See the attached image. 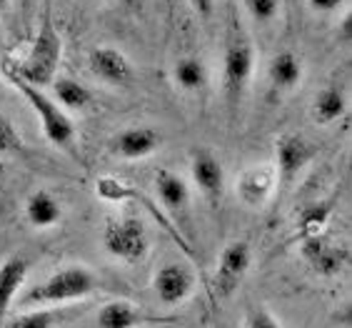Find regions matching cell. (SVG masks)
<instances>
[{"label": "cell", "instance_id": "cell-1", "mask_svg": "<svg viewBox=\"0 0 352 328\" xmlns=\"http://www.w3.org/2000/svg\"><path fill=\"white\" fill-rule=\"evenodd\" d=\"M252 73H255V43L245 30L240 15L232 13L223 50V98L228 110L235 113L237 105L243 103Z\"/></svg>", "mask_w": 352, "mask_h": 328}, {"label": "cell", "instance_id": "cell-2", "mask_svg": "<svg viewBox=\"0 0 352 328\" xmlns=\"http://www.w3.org/2000/svg\"><path fill=\"white\" fill-rule=\"evenodd\" d=\"M95 291H98V276L88 266L73 263V266H63L45 280L28 288L18 298V308L28 311V308H50L60 303L82 301Z\"/></svg>", "mask_w": 352, "mask_h": 328}, {"label": "cell", "instance_id": "cell-3", "mask_svg": "<svg viewBox=\"0 0 352 328\" xmlns=\"http://www.w3.org/2000/svg\"><path fill=\"white\" fill-rule=\"evenodd\" d=\"M3 73H6L8 83H10V85L25 98L28 105L35 110V116L41 121L43 136L53 145H58L60 151L78 158V133H75L73 118H70L53 98L47 96V93H43V88H35V85L25 83L21 76H15L10 68H3Z\"/></svg>", "mask_w": 352, "mask_h": 328}, {"label": "cell", "instance_id": "cell-4", "mask_svg": "<svg viewBox=\"0 0 352 328\" xmlns=\"http://www.w3.org/2000/svg\"><path fill=\"white\" fill-rule=\"evenodd\" d=\"M60 58L63 41L58 30H55L53 21H50V15H45L41 23V30L35 35L33 48L25 55V61L18 68H13V73L21 76L25 83H30V85H35V88H43V85H50L58 78Z\"/></svg>", "mask_w": 352, "mask_h": 328}, {"label": "cell", "instance_id": "cell-5", "mask_svg": "<svg viewBox=\"0 0 352 328\" xmlns=\"http://www.w3.org/2000/svg\"><path fill=\"white\" fill-rule=\"evenodd\" d=\"M102 248L116 260L135 266L150 253L148 228L135 216H116L105 221L102 228Z\"/></svg>", "mask_w": 352, "mask_h": 328}, {"label": "cell", "instance_id": "cell-6", "mask_svg": "<svg viewBox=\"0 0 352 328\" xmlns=\"http://www.w3.org/2000/svg\"><path fill=\"white\" fill-rule=\"evenodd\" d=\"M252 266V251L248 240H232L223 248L220 258H217L215 266V278H212V286H215L217 298H230L235 294V288L240 286V280L248 276Z\"/></svg>", "mask_w": 352, "mask_h": 328}, {"label": "cell", "instance_id": "cell-7", "mask_svg": "<svg viewBox=\"0 0 352 328\" xmlns=\"http://www.w3.org/2000/svg\"><path fill=\"white\" fill-rule=\"evenodd\" d=\"M318 148L300 133H285L275 143V173H278V185L292 183L302 173L307 163L315 158Z\"/></svg>", "mask_w": 352, "mask_h": 328}, {"label": "cell", "instance_id": "cell-8", "mask_svg": "<svg viewBox=\"0 0 352 328\" xmlns=\"http://www.w3.org/2000/svg\"><path fill=\"white\" fill-rule=\"evenodd\" d=\"M197 288V278L192 268L185 263H165L153 276V291L163 306H180L192 298Z\"/></svg>", "mask_w": 352, "mask_h": 328}, {"label": "cell", "instance_id": "cell-9", "mask_svg": "<svg viewBox=\"0 0 352 328\" xmlns=\"http://www.w3.org/2000/svg\"><path fill=\"white\" fill-rule=\"evenodd\" d=\"M98 328H145V326H170L177 323L173 316H153L145 314L138 303L128 301V298H116L100 306L98 316H95Z\"/></svg>", "mask_w": 352, "mask_h": 328}, {"label": "cell", "instance_id": "cell-10", "mask_svg": "<svg viewBox=\"0 0 352 328\" xmlns=\"http://www.w3.org/2000/svg\"><path fill=\"white\" fill-rule=\"evenodd\" d=\"M190 173H192V183L200 191V196L212 208H217L225 196V171L215 153L208 148H195L190 153Z\"/></svg>", "mask_w": 352, "mask_h": 328}, {"label": "cell", "instance_id": "cell-11", "mask_svg": "<svg viewBox=\"0 0 352 328\" xmlns=\"http://www.w3.org/2000/svg\"><path fill=\"white\" fill-rule=\"evenodd\" d=\"M275 188H278V173L272 163L248 165L235 181L237 198L248 208H265L275 196Z\"/></svg>", "mask_w": 352, "mask_h": 328}, {"label": "cell", "instance_id": "cell-12", "mask_svg": "<svg viewBox=\"0 0 352 328\" xmlns=\"http://www.w3.org/2000/svg\"><path fill=\"white\" fill-rule=\"evenodd\" d=\"M90 70H93L95 78H100L102 83L108 85H116V88H125L135 81V65L128 55L122 53L116 45H95L90 50Z\"/></svg>", "mask_w": 352, "mask_h": 328}, {"label": "cell", "instance_id": "cell-13", "mask_svg": "<svg viewBox=\"0 0 352 328\" xmlns=\"http://www.w3.org/2000/svg\"><path fill=\"white\" fill-rule=\"evenodd\" d=\"M153 188L165 211L170 213V218L188 226L190 218V188L185 183V178L175 171H157L153 178Z\"/></svg>", "mask_w": 352, "mask_h": 328}, {"label": "cell", "instance_id": "cell-14", "mask_svg": "<svg viewBox=\"0 0 352 328\" xmlns=\"http://www.w3.org/2000/svg\"><path fill=\"white\" fill-rule=\"evenodd\" d=\"M163 145V136L157 128L150 125H133V128L120 130L113 141H110V151L122 161H142V158L153 156Z\"/></svg>", "mask_w": 352, "mask_h": 328}, {"label": "cell", "instance_id": "cell-15", "mask_svg": "<svg viewBox=\"0 0 352 328\" xmlns=\"http://www.w3.org/2000/svg\"><path fill=\"white\" fill-rule=\"evenodd\" d=\"M30 274V263L21 256H13L0 263V328H6V321L10 318V308H13L18 291L25 283Z\"/></svg>", "mask_w": 352, "mask_h": 328}, {"label": "cell", "instance_id": "cell-16", "mask_svg": "<svg viewBox=\"0 0 352 328\" xmlns=\"http://www.w3.org/2000/svg\"><path fill=\"white\" fill-rule=\"evenodd\" d=\"M302 251H305L307 260H310L315 271L322 276H335L340 274L347 263V251L345 248H338L327 243L325 236H318V238H305L302 240Z\"/></svg>", "mask_w": 352, "mask_h": 328}, {"label": "cell", "instance_id": "cell-17", "mask_svg": "<svg viewBox=\"0 0 352 328\" xmlns=\"http://www.w3.org/2000/svg\"><path fill=\"white\" fill-rule=\"evenodd\" d=\"M25 218L35 231H47L63 221V205L47 191H35L25 201Z\"/></svg>", "mask_w": 352, "mask_h": 328}, {"label": "cell", "instance_id": "cell-18", "mask_svg": "<svg viewBox=\"0 0 352 328\" xmlns=\"http://www.w3.org/2000/svg\"><path fill=\"white\" fill-rule=\"evenodd\" d=\"M267 78L278 93H292L302 83V63L292 50H280L270 61Z\"/></svg>", "mask_w": 352, "mask_h": 328}, {"label": "cell", "instance_id": "cell-19", "mask_svg": "<svg viewBox=\"0 0 352 328\" xmlns=\"http://www.w3.org/2000/svg\"><path fill=\"white\" fill-rule=\"evenodd\" d=\"M347 113V96L340 85H325L318 90V96L312 101V118L318 125L338 123L340 118Z\"/></svg>", "mask_w": 352, "mask_h": 328}, {"label": "cell", "instance_id": "cell-20", "mask_svg": "<svg viewBox=\"0 0 352 328\" xmlns=\"http://www.w3.org/2000/svg\"><path fill=\"white\" fill-rule=\"evenodd\" d=\"M53 88V101L60 105L65 113H78V110H85L93 103V93H90L88 85H82L80 81L75 78H55L50 83Z\"/></svg>", "mask_w": 352, "mask_h": 328}, {"label": "cell", "instance_id": "cell-21", "mask_svg": "<svg viewBox=\"0 0 352 328\" xmlns=\"http://www.w3.org/2000/svg\"><path fill=\"white\" fill-rule=\"evenodd\" d=\"M173 81L183 93H200L208 85V68L195 55H183L173 65Z\"/></svg>", "mask_w": 352, "mask_h": 328}, {"label": "cell", "instance_id": "cell-22", "mask_svg": "<svg viewBox=\"0 0 352 328\" xmlns=\"http://www.w3.org/2000/svg\"><path fill=\"white\" fill-rule=\"evenodd\" d=\"M55 323H58L55 308H28L8 318L6 328H55Z\"/></svg>", "mask_w": 352, "mask_h": 328}, {"label": "cell", "instance_id": "cell-23", "mask_svg": "<svg viewBox=\"0 0 352 328\" xmlns=\"http://www.w3.org/2000/svg\"><path fill=\"white\" fill-rule=\"evenodd\" d=\"M23 151H25V145H23L18 128L10 118L0 113V156H21Z\"/></svg>", "mask_w": 352, "mask_h": 328}, {"label": "cell", "instance_id": "cell-24", "mask_svg": "<svg viewBox=\"0 0 352 328\" xmlns=\"http://www.w3.org/2000/svg\"><path fill=\"white\" fill-rule=\"evenodd\" d=\"M248 13L252 21L258 23H270L278 18L280 13V0H243Z\"/></svg>", "mask_w": 352, "mask_h": 328}, {"label": "cell", "instance_id": "cell-25", "mask_svg": "<svg viewBox=\"0 0 352 328\" xmlns=\"http://www.w3.org/2000/svg\"><path fill=\"white\" fill-rule=\"evenodd\" d=\"M245 328H283L278 318L267 311V308H252L248 318H245Z\"/></svg>", "mask_w": 352, "mask_h": 328}, {"label": "cell", "instance_id": "cell-26", "mask_svg": "<svg viewBox=\"0 0 352 328\" xmlns=\"http://www.w3.org/2000/svg\"><path fill=\"white\" fill-rule=\"evenodd\" d=\"M315 13H335L338 8L345 6V0H307Z\"/></svg>", "mask_w": 352, "mask_h": 328}, {"label": "cell", "instance_id": "cell-27", "mask_svg": "<svg viewBox=\"0 0 352 328\" xmlns=\"http://www.w3.org/2000/svg\"><path fill=\"white\" fill-rule=\"evenodd\" d=\"M192 8H195V13L200 15V21H210L212 18V10H215V0H190Z\"/></svg>", "mask_w": 352, "mask_h": 328}, {"label": "cell", "instance_id": "cell-28", "mask_svg": "<svg viewBox=\"0 0 352 328\" xmlns=\"http://www.w3.org/2000/svg\"><path fill=\"white\" fill-rule=\"evenodd\" d=\"M352 28V15H350V10H347L345 15H342V23H340V33H342V38H345V41H350V30Z\"/></svg>", "mask_w": 352, "mask_h": 328}, {"label": "cell", "instance_id": "cell-29", "mask_svg": "<svg viewBox=\"0 0 352 328\" xmlns=\"http://www.w3.org/2000/svg\"><path fill=\"white\" fill-rule=\"evenodd\" d=\"M8 8V0H0V10H6Z\"/></svg>", "mask_w": 352, "mask_h": 328}, {"label": "cell", "instance_id": "cell-30", "mask_svg": "<svg viewBox=\"0 0 352 328\" xmlns=\"http://www.w3.org/2000/svg\"><path fill=\"white\" fill-rule=\"evenodd\" d=\"M168 3H170V6H173V3H175V0H168Z\"/></svg>", "mask_w": 352, "mask_h": 328}, {"label": "cell", "instance_id": "cell-31", "mask_svg": "<svg viewBox=\"0 0 352 328\" xmlns=\"http://www.w3.org/2000/svg\"><path fill=\"white\" fill-rule=\"evenodd\" d=\"M0 35H3V28H0Z\"/></svg>", "mask_w": 352, "mask_h": 328}]
</instances>
